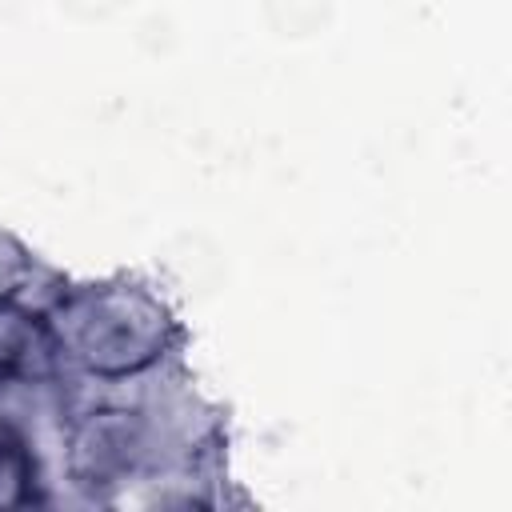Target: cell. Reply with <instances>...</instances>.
I'll list each match as a JSON object with an SVG mask.
<instances>
[{
	"instance_id": "6da1fadb",
	"label": "cell",
	"mask_w": 512,
	"mask_h": 512,
	"mask_svg": "<svg viewBox=\"0 0 512 512\" xmlns=\"http://www.w3.org/2000/svg\"><path fill=\"white\" fill-rule=\"evenodd\" d=\"M164 312L144 292H92L76 312V352L96 372H132L144 368L160 348Z\"/></svg>"
},
{
	"instance_id": "7a4b0ae2",
	"label": "cell",
	"mask_w": 512,
	"mask_h": 512,
	"mask_svg": "<svg viewBox=\"0 0 512 512\" xmlns=\"http://www.w3.org/2000/svg\"><path fill=\"white\" fill-rule=\"evenodd\" d=\"M144 444V424L136 412L108 408L92 412L76 432H72V476L84 488H108L116 484L140 456Z\"/></svg>"
},
{
	"instance_id": "3957f363",
	"label": "cell",
	"mask_w": 512,
	"mask_h": 512,
	"mask_svg": "<svg viewBox=\"0 0 512 512\" xmlns=\"http://www.w3.org/2000/svg\"><path fill=\"white\" fill-rule=\"evenodd\" d=\"M52 360V344L28 316H0V380L40 376Z\"/></svg>"
},
{
	"instance_id": "277c9868",
	"label": "cell",
	"mask_w": 512,
	"mask_h": 512,
	"mask_svg": "<svg viewBox=\"0 0 512 512\" xmlns=\"http://www.w3.org/2000/svg\"><path fill=\"white\" fill-rule=\"evenodd\" d=\"M32 500H36V456L12 424H0V508H24Z\"/></svg>"
}]
</instances>
